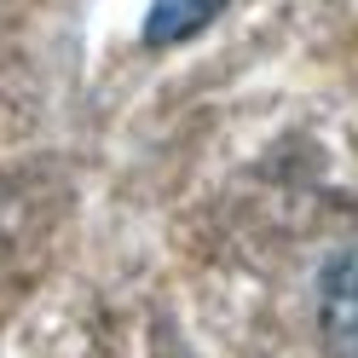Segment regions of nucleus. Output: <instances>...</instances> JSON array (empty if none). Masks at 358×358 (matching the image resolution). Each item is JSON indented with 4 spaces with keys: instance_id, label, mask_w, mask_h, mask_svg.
Listing matches in <instances>:
<instances>
[{
    "instance_id": "obj_1",
    "label": "nucleus",
    "mask_w": 358,
    "mask_h": 358,
    "mask_svg": "<svg viewBox=\"0 0 358 358\" xmlns=\"http://www.w3.org/2000/svg\"><path fill=\"white\" fill-rule=\"evenodd\" d=\"M318 324L329 358H358V243L329 260L318 289Z\"/></svg>"
},
{
    "instance_id": "obj_2",
    "label": "nucleus",
    "mask_w": 358,
    "mask_h": 358,
    "mask_svg": "<svg viewBox=\"0 0 358 358\" xmlns=\"http://www.w3.org/2000/svg\"><path fill=\"white\" fill-rule=\"evenodd\" d=\"M220 6H226V0H150V12H145V41H150V47H173V41L196 35Z\"/></svg>"
}]
</instances>
